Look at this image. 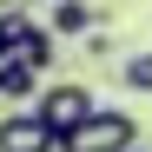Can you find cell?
<instances>
[{"label":"cell","instance_id":"obj_8","mask_svg":"<svg viewBox=\"0 0 152 152\" xmlns=\"http://www.w3.org/2000/svg\"><path fill=\"white\" fill-rule=\"evenodd\" d=\"M27 27H33L27 13H0V66H7V60H20V46H27Z\"/></svg>","mask_w":152,"mask_h":152},{"label":"cell","instance_id":"obj_5","mask_svg":"<svg viewBox=\"0 0 152 152\" xmlns=\"http://www.w3.org/2000/svg\"><path fill=\"white\" fill-rule=\"evenodd\" d=\"M46 86H40V66H27V60H7L0 66V99L7 106H33Z\"/></svg>","mask_w":152,"mask_h":152},{"label":"cell","instance_id":"obj_3","mask_svg":"<svg viewBox=\"0 0 152 152\" xmlns=\"http://www.w3.org/2000/svg\"><path fill=\"white\" fill-rule=\"evenodd\" d=\"M0 152H60V132L33 106H13L7 119H0Z\"/></svg>","mask_w":152,"mask_h":152},{"label":"cell","instance_id":"obj_7","mask_svg":"<svg viewBox=\"0 0 152 152\" xmlns=\"http://www.w3.org/2000/svg\"><path fill=\"white\" fill-rule=\"evenodd\" d=\"M119 80H126V93H152V46H139V53L119 60Z\"/></svg>","mask_w":152,"mask_h":152},{"label":"cell","instance_id":"obj_2","mask_svg":"<svg viewBox=\"0 0 152 152\" xmlns=\"http://www.w3.org/2000/svg\"><path fill=\"white\" fill-rule=\"evenodd\" d=\"M33 113H40L46 126H53L60 139H66V132H80V126L99 113V99H93V86H80V80H53V86H46V93L33 99Z\"/></svg>","mask_w":152,"mask_h":152},{"label":"cell","instance_id":"obj_1","mask_svg":"<svg viewBox=\"0 0 152 152\" xmlns=\"http://www.w3.org/2000/svg\"><path fill=\"white\" fill-rule=\"evenodd\" d=\"M132 145H139V119L119 113V106H99L80 132L60 139V152H132Z\"/></svg>","mask_w":152,"mask_h":152},{"label":"cell","instance_id":"obj_11","mask_svg":"<svg viewBox=\"0 0 152 152\" xmlns=\"http://www.w3.org/2000/svg\"><path fill=\"white\" fill-rule=\"evenodd\" d=\"M132 152H145V145H132Z\"/></svg>","mask_w":152,"mask_h":152},{"label":"cell","instance_id":"obj_10","mask_svg":"<svg viewBox=\"0 0 152 152\" xmlns=\"http://www.w3.org/2000/svg\"><path fill=\"white\" fill-rule=\"evenodd\" d=\"M46 7H60V0H46Z\"/></svg>","mask_w":152,"mask_h":152},{"label":"cell","instance_id":"obj_9","mask_svg":"<svg viewBox=\"0 0 152 152\" xmlns=\"http://www.w3.org/2000/svg\"><path fill=\"white\" fill-rule=\"evenodd\" d=\"M80 53H86V60H113V33H106V27H93V33L80 40Z\"/></svg>","mask_w":152,"mask_h":152},{"label":"cell","instance_id":"obj_6","mask_svg":"<svg viewBox=\"0 0 152 152\" xmlns=\"http://www.w3.org/2000/svg\"><path fill=\"white\" fill-rule=\"evenodd\" d=\"M20 60L46 73V66L60 60V33H53V27H40V20H33V27H27V46H20Z\"/></svg>","mask_w":152,"mask_h":152},{"label":"cell","instance_id":"obj_4","mask_svg":"<svg viewBox=\"0 0 152 152\" xmlns=\"http://www.w3.org/2000/svg\"><path fill=\"white\" fill-rule=\"evenodd\" d=\"M46 27L60 40H86L93 27H106V0H60V7L46 13Z\"/></svg>","mask_w":152,"mask_h":152}]
</instances>
